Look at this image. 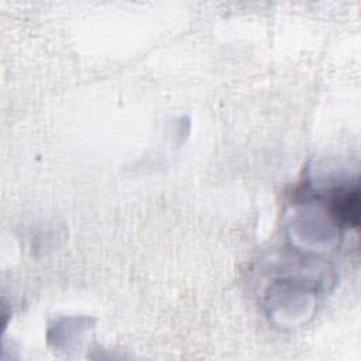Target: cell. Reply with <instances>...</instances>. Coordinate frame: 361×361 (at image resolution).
<instances>
[{"instance_id": "1", "label": "cell", "mask_w": 361, "mask_h": 361, "mask_svg": "<svg viewBox=\"0 0 361 361\" xmlns=\"http://www.w3.org/2000/svg\"><path fill=\"white\" fill-rule=\"evenodd\" d=\"M330 212L338 224L357 228L361 213L358 183L336 186L330 195Z\"/></svg>"}]
</instances>
